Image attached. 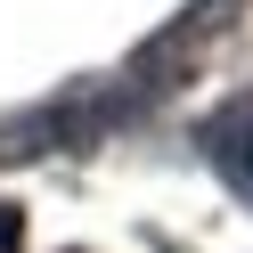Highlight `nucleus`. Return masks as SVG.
I'll return each mask as SVG.
<instances>
[{
  "mask_svg": "<svg viewBox=\"0 0 253 253\" xmlns=\"http://www.w3.org/2000/svg\"><path fill=\"white\" fill-rule=\"evenodd\" d=\"M0 253H25V212L17 204H0Z\"/></svg>",
  "mask_w": 253,
  "mask_h": 253,
  "instance_id": "f257e3e1",
  "label": "nucleus"
}]
</instances>
